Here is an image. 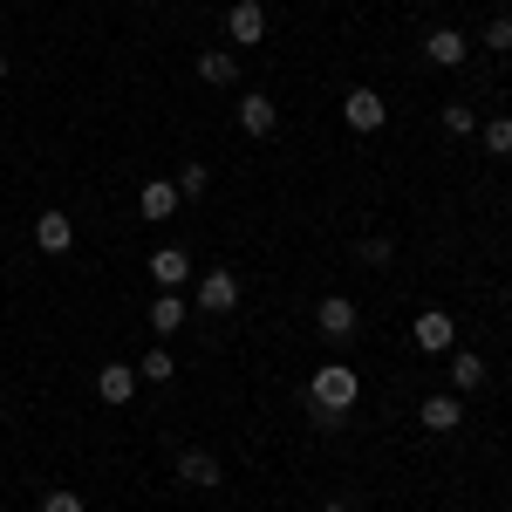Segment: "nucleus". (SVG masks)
I'll use <instances>...</instances> for the list:
<instances>
[{"mask_svg":"<svg viewBox=\"0 0 512 512\" xmlns=\"http://www.w3.org/2000/svg\"><path fill=\"white\" fill-rule=\"evenodd\" d=\"M355 396H362V383H355L349 362H328V369H315V383H308V403L321 410V424H328V417H342Z\"/></svg>","mask_w":512,"mask_h":512,"instance_id":"1","label":"nucleus"},{"mask_svg":"<svg viewBox=\"0 0 512 512\" xmlns=\"http://www.w3.org/2000/svg\"><path fill=\"white\" fill-rule=\"evenodd\" d=\"M198 308H205V315H233L239 308V274L233 267H212V274L198 280Z\"/></svg>","mask_w":512,"mask_h":512,"instance_id":"2","label":"nucleus"},{"mask_svg":"<svg viewBox=\"0 0 512 512\" xmlns=\"http://www.w3.org/2000/svg\"><path fill=\"white\" fill-rule=\"evenodd\" d=\"M315 321H321V335H328V342H349L355 328H362V315H355V301H342V294H328Z\"/></svg>","mask_w":512,"mask_h":512,"instance_id":"3","label":"nucleus"},{"mask_svg":"<svg viewBox=\"0 0 512 512\" xmlns=\"http://www.w3.org/2000/svg\"><path fill=\"white\" fill-rule=\"evenodd\" d=\"M226 35L246 41V48H253V41H267V7H260V0H239L233 14H226Z\"/></svg>","mask_w":512,"mask_h":512,"instance_id":"4","label":"nucleus"},{"mask_svg":"<svg viewBox=\"0 0 512 512\" xmlns=\"http://www.w3.org/2000/svg\"><path fill=\"white\" fill-rule=\"evenodd\" d=\"M424 55H431L437 69H458V62L472 55V41L458 35V28H431V35H424Z\"/></svg>","mask_w":512,"mask_h":512,"instance_id":"5","label":"nucleus"},{"mask_svg":"<svg viewBox=\"0 0 512 512\" xmlns=\"http://www.w3.org/2000/svg\"><path fill=\"white\" fill-rule=\"evenodd\" d=\"M342 117H349V130H383V96L376 89H349V103H342Z\"/></svg>","mask_w":512,"mask_h":512,"instance_id":"6","label":"nucleus"},{"mask_svg":"<svg viewBox=\"0 0 512 512\" xmlns=\"http://www.w3.org/2000/svg\"><path fill=\"white\" fill-rule=\"evenodd\" d=\"M96 396H103L110 410H117V403H130V396H137V369H130V362H110V369H96Z\"/></svg>","mask_w":512,"mask_h":512,"instance_id":"7","label":"nucleus"},{"mask_svg":"<svg viewBox=\"0 0 512 512\" xmlns=\"http://www.w3.org/2000/svg\"><path fill=\"white\" fill-rule=\"evenodd\" d=\"M410 335H417V349H431V355H437V349H451V342H458V328H451V315H444V308H424Z\"/></svg>","mask_w":512,"mask_h":512,"instance_id":"8","label":"nucleus"},{"mask_svg":"<svg viewBox=\"0 0 512 512\" xmlns=\"http://www.w3.org/2000/svg\"><path fill=\"white\" fill-rule=\"evenodd\" d=\"M274 123H280L274 96H239V130L246 137H274Z\"/></svg>","mask_w":512,"mask_h":512,"instance_id":"9","label":"nucleus"},{"mask_svg":"<svg viewBox=\"0 0 512 512\" xmlns=\"http://www.w3.org/2000/svg\"><path fill=\"white\" fill-rule=\"evenodd\" d=\"M35 246H41V253H69V246H76L69 212H41V219H35Z\"/></svg>","mask_w":512,"mask_h":512,"instance_id":"10","label":"nucleus"},{"mask_svg":"<svg viewBox=\"0 0 512 512\" xmlns=\"http://www.w3.org/2000/svg\"><path fill=\"white\" fill-rule=\"evenodd\" d=\"M137 212H144L151 226H164V219L178 212V185H164V178H151V185L137 192Z\"/></svg>","mask_w":512,"mask_h":512,"instance_id":"11","label":"nucleus"},{"mask_svg":"<svg viewBox=\"0 0 512 512\" xmlns=\"http://www.w3.org/2000/svg\"><path fill=\"white\" fill-rule=\"evenodd\" d=\"M178 478H185L192 492H212L226 472H219V458H212V451H185V458H178Z\"/></svg>","mask_w":512,"mask_h":512,"instance_id":"12","label":"nucleus"},{"mask_svg":"<svg viewBox=\"0 0 512 512\" xmlns=\"http://www.w3.org/2000/svg\"><path fill=\"white\" fill-rule=\"evenodd\" d=\"M185 315H192V308H185V301L164 287L158 301H151V328H158V342H164V335H178V328H185Z\"/></svg>","mask_w":512,"mask_h":512,"instance_id":"13","label":"nucleus"},{"mask_svg":"<svg viewBox=\"0 0 512 512\" xmlns=\"http://www.w3.org/2000/svg\"><path fill=\"white\" fill-rule=\"evenodd\" d=\"M417 417H424L431 431H458V424H465V403H458V396H424Z\"/></svg>","mask_w":512,"mask_h":512,"instance_id":"14","label":"nucleus"},{"mask_svg":"<svg viewBox=\"0 0 512 512\" xmlns=\"http://www.w3.org/2000/svg\"><path fill=\"white\" fill-rule=\"evenodd\" d=\"M185 274H192V260H185L178 246H158V253H151V280H158V287H178Z\"/></svg>","mask_w":512,"mask_h":512,"instance_id":"15","label":"nucleus"},{"mask_svg":"<svg viewBox=\"0 0 512 512\" xmlns=\"http://www.w3.org/2000/svg\"><path fill=\"white\" fill-rule=\"evenodd\" d=\"M198 76H205V82H219V89H226V82L239 76V62L226 55V48H205V55H198Z\"/></svg>","mask_w":512,"mask_h":512,"instance_id":"16","label":"nucleus"},{"mask_svg":"<svg viewBox=\"0 0 512 512\" xmlns=\"http://www.w3.org/2000/svg\"><path fill=\"white\" fill-rule=\"evenodd\" d=\"M451 383H458V390H478V383H485V362H478L472 349H458L451 355Z\"/></svg>","mask_w":512,"mask_h":512,"instance_id":"17","label":"nucleus"},{"mask_svg":"<svg viewBox=\"0 0 512 512\" xmlns=\"http://www.w3.org/2000/svg\"><path fill=\"white\" fill-rule=\"evenodd\" d=\"M171 369H178V362L164 355V342H158L151 355H144V362H137V376H144V383H171Z\"/></svg>","mask_w":512,"mask_h":512,"instance_id":"18","label":"nucleus"},{"mask_svg":"<svg viewBox=\"0 0 512 512\" xmlns=\"http://www.w3.org/2000/svg\"><path fill=\"white\" fill-rule=\"evenodd\" d=\"M485 151H492V158H512V117L485 123Z\"/></svg>","mask_w":512,"mask_h":512,"instance_id":"19","label":"nucleus"},{"mask_svg":"<svg viewBox=\"0 0 512 512\" xmlns=\"http://www.w3.org/2000/svg\"><path fill=\"white\" fill-rule=\"evenodd\" d=\"M472 103H444V130H451V137H472Z\"/></svg>","mask_w":512,"mask_h":512,"instance_id":"20","label":"nucleus"},{"mask_svg":"<svg viewBox=\"0 0 512 512\" xmlns=\"http://www.w3.org/2000/svg\"><path fill=\"white\" fill-rule=\"evenodd\" d=\"M205 185H212V178H205V164H185V171H178V198H198Z\"/></svg>","mask_w":512,"mask_h":512,"instance_id":"21","label":"nucleus"},{"mask_svg":"<svg viewBox=\"0 0 512 512\" xmlns=\"http://www.w3.org/2000/svg\"><path fill=\"white\" fill-rule=\"evenodd\" d=\"M41 512H82V499H76V492H62V485H55V492H41Z\"/></svg>","mask_w":512,"mask_h":512,"instance_id":"22","label":"nucleus"},{"mask_svg":"<svg viewBox=\"0 0 512 512\" xmlns=\"http://www.w3.org/2000/svg\"><path fill=\"white\" fill-rule=\"evenodd\" d=\"M485 41H492V48H512V14H492V21H485Z\"/></svg>","mask_w":512,"mask_h":512,"instance_id":"23","label":"nucleus"},{"mask_svg":"<svg viewBox=\"0 0 512 512\" xmlns=\"http://www.w3.org/2000/svg\"><path fill=\"white\" fill-rule=\"evenodd\" d=\"M321 512H349V506H321Z\"/></svg>","mask_w":512,"mask_h":512,"instance_id":"24","label":"nucleus"},{"mask_svg":"<svg viewBox=\"0 0 512 512\" xmlns=\"http://www.w3.org/2000/svg\"><path fill=\"white\" fill-rule=\"evenodd\" d=\"M0 76H7V55H0Z\"/></svg>","mask_w":512,"mask_h":512,"instance_id":"25","label":"nucleus"}]
</instances>
